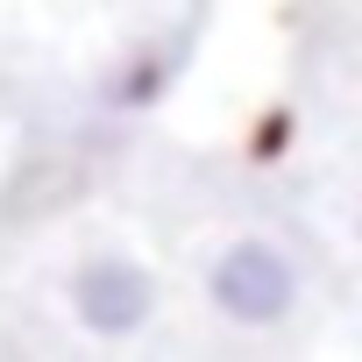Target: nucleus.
<instances>
[{
	"label": "nucleus",
	"mask_w": 362,
	"mask_h": 362,
	"mask_svg": "<svg viewBox=\"0 0 362 362\" xmlns=\"http://www.w3.org/2000/svg\"><path fill=\"white\" fill-rule=\"evenodd\" d=\"M64 305H71V320H78L86 334L128 341V334H142V327L156 320V277H149V263H135V256H121V249H100V256L71 263Z\"/></svg>",
	"instance_id": "nucleus-2"
},
{
	"label": "nucleus",
	"mask_w": 362,
	"mask_h": 362,
	"mask_svg": "<svg viewBox=\"0 0 362 362\" xmlns=\"http://www.w3.org/2000/svg\"><path fill=\"white\" fill-rule=\"evenodd\" d=\"M206 298H214V313H221L228 327H277V320H291V305H298V263H291L277 242L242 235V242H228V249L214 256Z\"/></svg>",
	"instance_id": "nucleus-1"
},
{
	"label": "nucleus",
	"mask_w": 362,
	"mask_h": 362,
	"mask_svg": "<svg viewBox=\"0 0 362 362\" xmlns=\"http://www.w3.org/2000/svg\"><path fill=\"white\" fill-rule=\"evenodd\" d=\"M163 71H170L163 57H142V64H128V71H121V100H128V107L156 100V93H163Z\"/></svg>",
	"instance_id": "nucleus-3"
}]
</instances>
